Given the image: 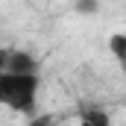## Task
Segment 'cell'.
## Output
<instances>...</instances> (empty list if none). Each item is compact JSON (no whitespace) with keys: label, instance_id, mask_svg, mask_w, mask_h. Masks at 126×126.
Masks as SVG:
<instances>
[{"label":"cell","instance_id":"3","mask_svg":"<svg viewBox=\"0 0 126 126\" xmlns=\"http://www.w3.org/2000/svg\"><path fill=\"white\" fill-rule=\"evenodd\" d=\"M109 53L120 67H126V32H111L109 35Z\"/></svg>","mask_w":126,"mask_h":126},{"label":"cell","instance_id":"1","mask_svg":"<svg viewBox=\"0 0 126 126\" xmlns=\"http://www.w3.org/2000/svg\"><path fill=\"white\" fill-rule=\"evenodd\" d=\"M38 91H41V73H0V106L15 114L35 117Z\"/></svg>","mask_w":126,"mask_h":126},{"label":"cell","instance_id":"2","mask_svg":"<svg viewBox=\"0 0 126 126\" xmlns=\"http://www.w3.org/2000/svg\"><path fill=\"white\" fill-rule=\"evenodd\" d=\"M6 73H41V62L32 50L24 47H12V56H9V70Z\"/></svg>","mask_w":126,"mask_h":126},{"label":"cell","instance_id":"6","mask_svg":"<svg viewBox=\"0 0 126 126\" xmlns=\"http://www.w3.org/2000/svg\"><path fill=\"white\" fill-rule=\"evenodd\" d=\"M9 56H12V47H0V73L9 70Z\"/></svg>","mask_w":126,"mask_h":126},{"label":"cell","instance_id":"4","mask_svg":"<svg viewBox=\"0 0 126 126\" xmlns=\"http://www.w3.org/2000/svg\"><path fill=\"white\" fill-rule=\"evenodd\" d=\"M79 126H111V117L106 111H88V114H82Z\"/></svg>","mask_w":126,"mask_h":126},{"label":"cell","instance_id":"7","mask_svg":"<svg viewBox=\"0 0 126 126\" xmlns=\"http://www.w3.org/2000/svg\"><path fill=\"white\" fill-rule=\"evenodd\" d=\"M97 9H100L97 3H76V12H79V15H94Z\"/></svg>","mask_w":126,"mask_h":126},{"label":"cell","instance_id":"5","mask_svg":"<svg viewBox=\"0 0 126 126\" xmlns=\"http://www.w3.org/2000/svg\"><path fill=\"white\" fill-rule=\"evenodd\" d=\"M27 126H56V120L47 117V114H35V117H30V123H27Z\"/></svg>","mask_w":126,"mask_h":126}]
</instances>
